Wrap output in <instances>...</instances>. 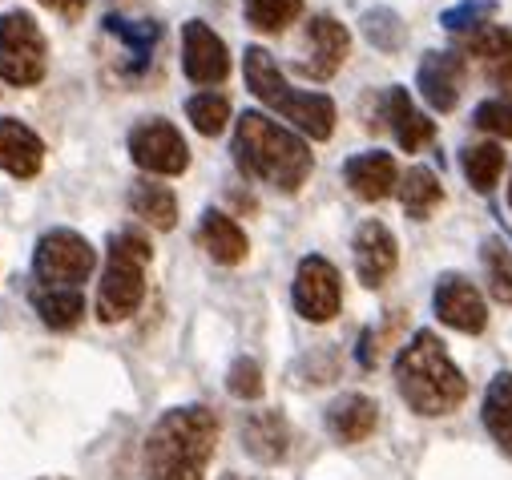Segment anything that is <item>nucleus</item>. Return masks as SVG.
<instances>
[{"mask_svg": "<svg viewBox=\"0 0 512 480\" xmlns=\"http://www.w3.org/2000/svg\"><path fill=\"white\" fill-rule=\"evenodd\" d=\"M45 166V142L17 117H0V170L17 182L37 178Z\"/></svg>", "mask_w": 512, "mask_h": 480, "instance_id": "nucleus-15", "label": "nucleus"}, {"mask_svg": "<svg viewBox=\"0 0 512 480\" xmlns=\"http://www.w3.org/2000/svg\"><path fill=\"white\" fill-rule=\"evenodd\" d=\"M480 263H484V279H488V295L496 303L512 307V251L500 243V238H488L480 247Z\"/></svg>", "mask_w": 512, "mask_h": 480, "instance_id": "nucleus-31", "label": "nucleus"}, {"mask_svg": "<svg viewBox=\"0 0 512 480\" xmlns=\"http://www.w3.org/2000/svg\"><path fill=\"white\" fill-rule=\"evenodd\" d=\"M130 210L142 222H150L154 230H174L178 226V198L162 182H150V178L146 182H134L130 186Z\"/></svg>", "mask_w": 512, "mask_h": 480, "instance_id": "nucleus-24", "label": "nucleus"}, {"mask_svg": "<svg viewBox=\"0 0 512 480\" xmlns=\"http://www.w3.org/2000/svg\"><path fill=\"white\" fill-rule=\"evenodd\" d=\"M246 25L259 33H283L291 21H299L303 0H242Z\"/></svg>", "mask_w": 512, "mask_h": 480, "instance_id": "nucleus-29", "label": "nucleus"}, {"mask_svg": "<svg viewBox=\"0 0 512 480\" xmlns=\"http://www.w3.org/2000/svg\"><path fill=\"white\" fill-rule=\"evenodd\" d=\"M351 255H355V275L367 291H379L383 283L392 279L396 263H400V247H396V234L383 226L379 218H367L359 230H355V243H351Z\"/></svg>", "mask_w": 512, "mask_h": 480, "instance_id": "nucleus-10", "label": "nucleus"}, {"mask_svg": "<svg viewBox=\"0 0 512 480\" xmlns=\"http://www.w3.org/2000/svg\"><path fill=\"white\" fill-rule=\"evenodd\" d=\"M291 299H295V311L307 323H331L339 315V307H343V283H339L335 263L323 259V255L299 259Z\"/></svg>", "mask_w": 512, "mask_h": 480, "instance_id": "nucleus-9", "label": "nucleus"}, {"mask_svg": "<svg viewBox=\"0 0 512 480\" xmlns=\"http://www.w3.org/2000/svg\"><path fill=\"white\" fill-rule=\"evenodd\" d=\"M496 9H500V0H460V5L440 13V25L448 33H472V29H484L488 17H496Z\"/></svg>", "mask_w": 512, "mask_h": 480, "instance_id": "nucleus-32", "label": "nucleus"}, {"mask_svg": "<svg viewBox=\"0 0 512 480\" xmlns=\"http://www.w3.org/2000/svg\"><path fill=\"white\" fill-rule=\"evenodd\" d=\"M37 5H45L49 13H57L65 21H81L85 9H89V0H37Z\"/></svg>", "mask_w": 512, "mask_h": 480, "instance_id": "nucleus-35", "label": "nucleus"}, {"mask_svg": "<svg viewBox=\"0 0 512 480\" xmlns=\"http://www.w3.org/2000/svg\"><path fill=\"white\" fill-rule=\"evenodd\" d=\"M416 85L424 93V101L436 113H452L460 101V85H464V57L448 53V49H432L424 53L420 69H416Z\"/></svg>", "mask_w": 512, "mask_h": 480, "instance_id": "nucleus-14", "label": "nucleus"}, {"mask_svg": "<svg viewBox=\"0 0 512 480\" xmlns=\"http://www.w3.org/2000/svg\"><path fill=\"white\" fill-rule=\"evenodd\" d=\"M460 166H464V178L476 194H492V186L504 174V150L496 142H472V146H464Z\"/></svg>", "mask_w": 512, "mask_h": 480, "instance_id": "nucleus-25", "label": "nucleus"}, {"mask_svg": "<svg viewBox=\"0 0 512 480\" xmlns=\"http://www.w3.org/2000/svg\"><path fill=\"white\" fill-rule=\"evenodd\" d=\"M242 448L259 460V464H279L291 448V428L283 420V412L275 408H263V412H254L246 416L242 424Z\"/></svg>", "mask_w": 512, "mask_h": 480, "instance_id": "nucleus-19", "label": "nucleus"}, {"mask_svg": "<svg viewBox=\"0 0 512 480\" xmlns=\"http://www.w3.org/2000/svg\"><path fill=\"white\" fill-rule=\"evenodd\" d=\"M323 424H327V432H331L335 440L359 444V440H367V436L375 432V424H379V404H375L371 396H363V392H347V396H339V400L327 408Z\"/></svg>", "mask_w": 512, "mask_h": 480, "instance_id": "nucleus-20", "label": "nucleus"}, {"mask_svg": "<svg viewBox=\"0 0 512 480\" xmlns=\"http://www.w3.org/2000/svg\"><path fill=\"white\" fill-rule=\"evenodd\" d=\"M182 73L194 85H222L230 77L226 41L206 21H186L182 25Z\"/></svg>", "mask_w": 512, "mask_h": 480, "instance_id": "nucleus-11", "label": "nucleus"}, {"mask_svg": "<svg viewBox=\"0 0 512 480\" xmlns=\"http://www.w3.org/2000/svg\"><path fill=\"white\" fill-rule=\"evenodd\" d=\"M186 117H190V126L202 138H218L226 130V122H230V101H226V93H214V89L194 93L186 101Z\"/></svg>", "mask_w": 512, "mask_h": 480, "instance_id": "nucleus-30", "label": "nucleus"}, {"mask_svg": "<svg viewBox=\"0 0 512 480\" xmlns=\"http://www.w3.org/2000/svg\"><path fill=\"white\" fill-rule=\"evenodd\" d=\"M508 202H512V186H508Z\"/></svg>", "mask_w": 512, "mask_h": 480, "instance_id": "nucleus-36", "label": "nucleus"}, {"mask_svg": "<svg viewBox=\"0 0 512 480\" xmlns=\"http://www.w3.org/2000/svg\"><path fill=\"white\" fill-rule=\"evenodd\" d=\"M125 150H130L138 170L158 174V178H178L190 170V146L166 117H142L130 130V138H125Z\"/></svg>", "mask_w": 512, "mask_h": 480, "instance_id": "nucleus-8", "label": "nucleus"}, {"mask_svg": "<svg viewBox=\"0 0 512 480\" xmlns=\"http://www.w3.org/2000/svg\"><path fill=\"white\" fill-rule=\"evenodd\" d=\"M33 311L49 331H73L85 319L81 287H33Z\"/></svg>", "mask_w": 512, "mask_h": 480, "instance_id": "nucleus-22", "label": "nucleus"}, {"mask_svg": "<svg viewBox=\"0 0 512 480\" xmlns=\"http://www.w3.org/2000/svg\"><path fill=\"white\" fill-rule=\"evenodd\" d=\"M226 388L238 400H259L263 396V368H259V359L238 355L230 364V372H226Z\"/></svg>", "mask_w": 512, "mask_h": 480, "instance_id": "nucleus-33", "label": "nucleus"}, {"mask_svg": "<svg viewBox=\"0 0 512 480\" xmlns=\"http://www.w3.org/2000/svg\"><path fill=\"white\" fill-rule=\"evenodd\" d=\"M383 117H388V130L396 134L400 150H408V154H420L424 146L436 142V122L412 105L404 85H392L388 93H383Z\"/></svg>", "mask_w": 512, "mask_h": 480, "instance_id": "nucleus-17", "label": "nucleus"}, {"mask_svg": "<svg viewBox=\"0 0 512 480\" xmlns=\"http://www.w3.org/2000/svg\"><path fill=\"white\" fill-rule=\"evenodd\" d=\"M234 162L246 178L263 182L279 194H299L303 182L315 170L311 146L295 130L279 126L275 117H267L259 109L238 113V122H234Z\"/></svg>", "mask_w": 512, "mask_h": 480, "instance_id": "nucleus-1", "label": "nucleus"}, {"mask_svg": "<svg viewBox=\"0 0 512 480\" xmlns=\"http://www.w3.org/2000/svg\"><path fill=\"white\" fill-rule=\"evenodd\" d=\"M396 388L420 416H448L468 396V380L436 331H416L412 343H404L396 355Z\"/></svg>", "mask_w": 512, "mask_h": 480, "instance_id": "nucleus-3", "label": "nucleus"}, {"mask_svg": "<svg viewBox=\"0 0 512 480\" xmlns=\"http://www.w3.org/2000/svg\"><path fill=\"white\" fill-rule=\"evenodd\" d=\"M150 263H154V247H150L146 234H138V230L109 234L105 271H101L97 303H93L101 323H121V319H130L142 307Z\"/></svg>", "mask_w": 512, "mask_h": 480, "instance_id": "nucleus-5", "label": "nucleus"}, {"mask_svg": "<svg viewBox=\"0 0 512 480\" xmlns=\"http://www.w3.org/2000/svg\"><path fill=\"white\" fill-rule=\"evenodd\" d=\"M343 178H347L351 194L363 202H383L392 190H400V170H396V158L388 150H363V154L347 158Z\"/></svg>", "mask_w": 512, "mask_h": 480, "instance_id": "nucleus-16", "label": "nucleus"}, {"mask_svg": "<svg viewBox=\"0 0 512 480\" xmlns=\"http://www.w3.org/2000/svg\"><path fill=\"white\" fill-rule=\"evenodd\" d=\"M218 448V416L206 404H182L154 420L142 472L146 480H202Z\"/></svg>", "mask_w": 512, "mask_h": 480, "instance_id": "nucleus-2", "label": "nucleus"}, {"mask_svg": "<svg viewBox=\"0 0 512 480\" xmlns=\"http://www.w3.org/2000/svg\"><path fill=\"white\" fill-rule=\"evenodd\" d=\"M480 420L488 428V436L496 440V448L512 460V372H496L488 392H484V408Z\"/></svg>", "mask_w": 512, "mask_h": 480, "instance_id": "nucleus-23", "label": "nucleus"}, {"mask_svg": "<svg viewBox=\"0 0 512 480\" xmlns=\"http://www.w3.org/2000/svg\"><path fill=\"white\" fill-rule=\"evenodd\" d=\"M198 247H202L218 267H238V263L246 259V251H250L242 226H238L230 214H222V210H206V214H202V222H198Z\"/></svg>", "mask_w": 512, "mask_h": 480, "instance_id": "nucleus-18", "label": "nucleus"}, {"mask_svg": "<svg viewBox=\"0 0 512 480\" xmlns=\"http://www.w3.org/2000/svg\"><path fill=\"white\" fill-rule=\"evenodd\" d=\"M359 29H363L367 45H375L379 53H400V49L408 45V25H404L400 13L388 9V5L367 9V13L359 17Z\"/></svg>", "mask_w": 512, "mask_h": 480, "instance_id": "nucleus-27", "label": "nucleus"}, {"mask_svg": "<svg viewBox=\"0 0 512 480\" xmlns=\"http://www.w3.org/2000/svg\"><path fill=\"white\" fill-rule=\"evenodd\" d=\"M472 126L492 134V138H512V101L508 97H492V101H480L476 113H472Z\"/></svg>", "mask_w": 512, "mask_h": 480, "instance_id": "nucleus-34", "label": "nucleus"}, {"mask_svg": "<svg viewBox=\"0 0 512 480\" xmlns=\"http://www.w3.org/2000/svg\"><path fill=\"white\" fill-rule=\"evenodd\" d=\"M468 57L480 65V73L496 85H512V33L500 25H484L468 41Z\"/></svg>", "mask_w": 512, "mask_h": 480, "instance_id": "nucleus-21", "label": "nucleus"}, {"mask_svg": "<svg viewBox=\"0 0 512 480\" xmlns=\"http://www.w3.org/2000/svg\"><path fill=\"white\" fill-rule=\"evenodd\" d=\"M105 33L117 37L138 61H146L150 49L162 41V21H154V17H117V13H109V17H105Z\"/></svg>", "mask_w": 512, "mask_h": 480, "instance_id": "nucleus-28", "label": "nucleus"}, {"mask_svg": "<svg viewBox=\"0 0 512 480\" xmlns=\"http://www.w3.org/2000/svg\"><path fill=\"white\" fill-rule=\"evenodd\" d=\"M45 73H49V41L33 21V13L25 9L0 13V81L33 89L45 81Z\"/></svg>", "mask_w": 512, "mask_h": 480, "instance_id": "nucleus-6", "label": "nucleus"}, {"mask_svg": "<svg viewBox=\"0 0 512 480\" xmlns=\"http://www.w3.org/2000/svg\"><path fill=\"white\" fill-rule=\"evenodd\" d=\"M97 267V251L73 226H53L37 238L33 251V287H81Z\"/></svg>", "mask_w": 512, "mask_h": 480, "instance_id": "nucleus-7", "label": "nucleus"}, {"mask_svg": "<svg viewBox=\"0 0 512 480\" xmlns=\"http://www.w3.org/2000/svg\"><path fill=\"white\" fill-rule=\"evenodd\" d=\"M432 311L444 327L464 331V335H480L488 327V307L480 299V291L464 279V275H440L436 295H432Z\"/></svg>", "mask_w": 512, "mask_h": 480, "instance_id": "nucleus-12", "label": "nucleus"}, {"mask_svg": "<svg viewBox=\"0 0 512 480\" xmlns=\"http://www.w3.org/2000/svg\"><path fill=\"white\" fill-rule=\"evenodd\" d=\"M242 73H246V89L259 97L267 109H275L279 117L307 134L311 142H327L335 134V101L327 93H311V89H295L283 73L279 61L271 57V49L263 45H246L242 53Z\"/></svg>", "mask_w": 512, "mask_h": 480, "instance_id": "nucleus-4", "label": "nucleus"}, {"mask_svg": "<svg viewBox=\"0 0 512 480\" xmlns=\"http://www.w3.org/2000/svg\"><path fill=\"white\" fill-rule=\"evenodd\" d=\"M400 202H404L408 218H432V210L444 202V186H440V178L432 170L412 166L400 178Z\"/></svg>", "mask_w": 512, "mask_h": 480, "instance_id": "nucleus-26", "label": "nucleus"}, {"mask_svg": "<svg viewBox=\"0 0 512 480\" xmlns=\"http://www.w3.org/2000/svg\"><path fill=\"white\" fill-rule=\"evenodd\" d=\"M226 480H234V476H226Z\"/></svg>", "mask_w": 512, "mask_h": 480, "instance_id": "nucleus-37", "label": "nucleus"}, {"mask_svg": "<svg viewBox=\"0 0 512 480\" xmlns=\"http://www.w3.org/2000/svg\"><path fill=\"white\" fill-rule=\"evenodd\" d=\"M307 53H311V57L299 61V73H303V77H311V81L335 77V73L343 69L347 53H351V33H347V25L335 21V17H327V13L311 17V21H307Z\"/></svg>", "mask_w": 512, "mask_h": 480, "instance_id": "nucleus-13", "label": "nucleus"}]
</instances>
